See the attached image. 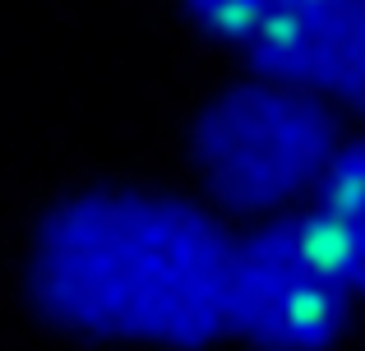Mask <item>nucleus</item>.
<instances>
[{
    "instance_id": "f257e3e1",
    "label": "nucleus",
    "mask_w": 365,
    "mask_h": 351,
    "mask_svg": "<svg viewBox=\"0 0 365 351\" xmlns=\"http://www.w3.org/2000/svg\"><path fill=\"white\" fill-rule=\"evenodd\" d=\"M232 254L222 222L185 199L98 189L37 222L24 282L70 333L204 347L232 333Z\"/></svg>"
},
{
    "instance_id": "f03ea898",
    "label": "nucleus",
    "mask_w": 365,
    "mask_h": 351,
    "mask_svg": "<svg viewBox=\"0 0 365 351\" xmlns=\"http://www.w3.org/2000/svg\"><path fill=\"white\" fill-rule=\"evenodd\" d=\"M190 157L217 208L259 222L282 217L305 189H319L338 157L333 116L273 79L241 83L199 111Z\"/></svg>"
},
{
    "instance_id": "7ed1b4c3",
    "label": "nucleus",
    "mask_w": 365,
    "mask_h": 351,
    "mask_svg": "<svg viewBox=\"0 0 365 351\" xmlns=\"http://www.w3.org/2000/svg\"><path fill=\"white\" fill-rule=\"evenodd\" d=\"M347 278L310 213L264 217L232 254V333L259 351H329L351 315Z\"/></svg>"
},
{
    "instance_id": "20e7f679",
    "label": "nucleus",
    "mask_w": 365,
    "mask_h": 351,
    "mask_svg": "<svg viewBox=\"0 0 365 351\" xmlns=\"http://www.w3.org/2000/svg\"><path fill=\"white\" fill-rule=\"evenodd\" d=\"M255 51L282 88L319 107H365V0H310Z\"/></svg>"
},
{
    "instance_id": "39448f33",
    "label": "nucleus",
    "mask_w": 365,
    "mask_h": 351,
    "mask_svg": "<svg viewBox=\"0 0 365 351\" xmlns=\"http://www.w3.org/2000/svg\"><path fill=\"white\" fill-rule=\"evenodd\" d=\"M314 231L347 287L365 296V139L342 148L314 189Z\"/></svg>"
},
{
    "instance_id": "423d86ee",
    "label": "nucleus",
    "mask_w": 365,
    "mask_h": 351,
    "mask_svg": "<svg viewBox=\"0 0 365 351\" xmlns=\"http://www.w3.org/2000/svg\"><path fill=\"white\" fill-rule=\"evenodd\" d=\"M195 9L199 23H208L222 37H241V42L259 46L273 37L292 14H301L310 0H185Z\"/></svg>"
}]
</instances>
